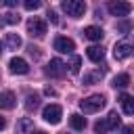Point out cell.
<instances>
[{"instance_id":"obj_1","label":"cell","mask_w":134,"mask_h":134,"mask_svg":"<svg viewBox=\"0 0 134 134\" xmlns=\"http://www.w3.org/2000/svg\"><path fill=\"white\" fill-rule=\"evenodd\" d=\"M103 107H105V96H103V94H92V96L80 100V109H82L84 113H96V111H100Z\"/></svg>"},{"instance_id":"obj_2","label":"cell","mask_w":134,"mask_h":134,"mask_svg":"<svg viewBox=\"0 0 134 134\" xmlns=\"http://www.w3.org/2000/svg\"><path fill=\"white\" fill-rule=\"evenodd\" d=\"M61 8L69 15V17H82L86 13V4L82 0H63L61 2Z\"/></svg>"},{"instance_id":"obj_3","label":"cell","mask_w":134,"mask_h":134,"mask_svg":"<svg viewBox=\"0 0 134 134\" xmlns=\"http://www.w3.org/2000/svg\"><path fill=\"white\" fill-rule=\"evenodd\" d=\"M27 31H29L31 38H44V34H46V23H44L42 19H38V17H31V19L27 21Z\"/></svg>"},{"instance_id":"obj_4","label":"cell","mask_w":134,"mask_h":134,"mask_svg":"<svg viewBox=\"0 0 134 134\" xmlns=\"http://www.w3.org/2000/svg\"><path fill=\"white\" fill-rule=\"evenodd\" d=\"M61 115H63V109H61L59 105H48V107H44V111H42V117H44L48 124H59V121H61Z\"/></svg>"},{"instance_id":"obj_5","label":"cell","mask_w":134,"mask_h":134,"mask_svg":"<svg viewBox=\"0 0 134 134\" xmlns=\"http://www.w3.org/2000/svg\"><path fill=\"white\" fill-rule=\"evenodd\" d=\"M109 13L113 17H126L130 10H132V4L130 2H109Z\"/></svg>"},{"instance_id":"obj_6","label":"cell","mask_w":134,"mask_h":134,"mask_svg":"<svg viewBox=\"0 0 134 134\" xmlns=\"http://www.w3.org/2000/svg\"><path fill=\"white\" fill-rule=\"evenodd\" d=\"M73 48H75L73 40H69V38H65V36H57V38H54V50L65 52V54H71Z\"/></svg>"},{"instance_id":"obj_7","label":"cell","mask_w":134,"mask_h":134,"mask_svg":"<svg viewBox=\"0 0 134 134\" xmlns=\"http://www.w3.org/2000/svg\"><path fill=\"white\" fill-rule=\"evenodd\" d=\"M65 73V63L61 61V59H50V63H48V67H46V75H50V77H61Z\"/></svg>"},{"instance_id":"obj_8","label":"cell","mask_w":134,"mask_h":134,"mask_svg":"<svg viewBox=\"0 0 134 134\" xmlns=\"http://www.w3.org/2000/svg\"><path fill=\"white\" fill-rule=\"evenodd\" d=\"M8 67H10V71H13V73H19V75H23V73H27V71H29L27 61H25V59H21V57H13V59H10V63H8Z\"/></svg>"},{"instance_id":"obj_9","label":"cell","mask_w":134,"mask_h":134,"mask_svg":"<svg viewBox=\"0 0 134 134\" xmlns=\"http://www.w3.org/2000/svg\"><path fill=\"white\" fill-rule=\"evenodd\" d=\"M132 50H134V46H132V44H128V42H119V44H115L113 54H115V59H117V61H121V59L130 57V54H132Z\"/></svg>"},{"instance_id":"obj_10","label":"cell","mask_w":134,"mask_h":134,"mask_svg":"<svg viewBox=\"0 0 134 134\" xmlns=\"http://www.w3.org/2000/svg\"><path fill=\"white\" fill-rule=\"evenodd\" d=\"M86 54H88V59H90L92 63H100V61L105 59L103 46H90V48H86Z\"/></svg>"},{"instance_id":"obj_11","label":"cell","mask_w":134,"mask_h":134,"mask_svg":"<svg viewBox=\"0 0 134 134\" xmlns=\"http://www.w3.org/2000/svg\"><path fill=\"white\" fill-rule=\"evenodd\" d=\"M15 103H17V98H15L13 92H8V90L0 92V109H13Z\"/></svg>"},{"instance_id":"obj_12","label":"cell","mask_w":134,"mask_h":134,"mask_svg":"<svg viewBox=\"0 0 134 134\" xmlns=\"http://www.w3.org/2000/svg\"><path fill=\"white\" fill-rule=\"evenodd\" d=\"M84 36H86L88 40H92V42H96V40H103V36H105V31H103L100 27H96V25H88V27L84 29Z\"/></svg>"},{"instance_id":"obj_13","label":"cell","mask_w":134,"mask_h":134,"mask_svg":"<svg viewBox=\"0 0 134 134\" xmlns=\"http://www.w3.org/2000/svg\"><path fill=\"white\" fill-rule=\"evenodd\" d=\"M17 132L19 134H34V121L29 117H21L17 121Z\"/></svg>"},{"instance_id":"obj_14","label":"cell","mask_w":134,"mask_h":134,"mask_svg":"<svg viewBox=\"0 0 134 134\" xmlns=\"http://www.w3.org/2000/svg\"><path fill=\"white\" fill-rule=\"evenodd\" d=\"M119 103H121V109H124V113H128V115H134V98H132L130 94H121V96H119Z\"/></svg>"},{"instance_id":"obj_15","label":"cell","mask_w":134,"mask_h":134,"mask_svg":"<svg viewBox=\"0 0 134 134\" xmlns=\"http://www.w3.org/2000/svg\"><path fill=\"white\" fill-rule=\"evenodd\" d=\"M103 75H105V71H103V69L88 71V73H84V84H96V82H100V80H103Z\"/></svg>"},{"instance_id":"obj_16","label":"cell","mask_w":134,"mask_h":134,"mask_svg":"<svg viewBox=\"0 0 134 134\" xmlns=\"http://www.w3.org/2000/svg\"><path fill=\"white\" fill-rule=\"evenodd\" d=\"M69 124H71L73 130H84V128H86V117H82L80 113H73V115L69 117Z\"/></svg>"},{"instance_id":"obj_17","label":"cell","mask_w":134,"mask_h":134,"mask_svg":"<svg viewBox=\"0 0 134 134\" xmlns=\"http://www.w3.org/2000/svg\"><path fill=\"white\" fill-rule=\"evenodd\" d=\"M113 86H115V88H126V86H130V75H128V73L115 75V77H113Z\"/></svg>"},{"instance_id":"obj_18","label":"cell","mask_w":134,"mask_h":134,"mask_svg":"<svg viewBox=\"0 0 134 134\" xmlns=\"http://www.w3.org/2000/svg\"><path fill=\"white\" fill-rule=\"evenodd\" d=\"M6 46H8L10 50H17V48L21 46V38H19L17 34H6Z\"/></svg>"},{"instance_id":"obj_19","label":"cell","mask_w":134,"mask_h":134,"mask_svg":"<svg viewBox=\"0 0 134 134\" xmlns=\"http://www.w3.org/2000/svg\"><path fill=\"white\" fill-rule=\"evenodd\" d=\"M119 121H121V119H119V115H117L115 111H113V113H109V115H107V119H105L107 130H115V128L119 126Z\"/></svg>"},{"instance_id":"obj_20","label":"cell","mask_w":134,"mask_h":134,"mask_svg":"<svg viewBox=\"0 0 134 134\" xmlns=\"http://www.w3.org/2000/svg\"><path fill=\"white\" fill-rule=\"evenodd\" d=\"M38 105H40V96L38 94H29L27 100H25V107L31 111V109H38Z\"/></svg>"},{"instance_id":"obj_21","label":"cell","mask_w":134,"mask_h":134,"mask_svg":"<svg viewBox=\"0 0 134 134\" xmlns=\"http://www.w3.org/2000/svg\"><path fill=\"white\" fill-rule=\"evenodd\" d=\"M80 65H82V59H80V57H71L69 71H71V73H80Z\"/></svg>"},{"instance_id":"obj_22","label":"cell","mask_w":134,"mask_h":134,"mask_svg":"<svg viewBox=\"0 0 134 134\" xmlns=\"http://www.w3.org/2000/svg\"><path fill=\"white\" fill-rule=\"evenodd\" d=\"M27 10H38L40 6H42V2L40 0H25V4H23Z\"/></svg>"},{"instance_id":"obj_23","label":"cell","mask_w":134,"mask_h":134,"mask_svg":"<svg viewBox=\"0 0 134 134\" xmlns=\"http://www.w3.org/2000/svg\"><path fill=\"white\" fill-rule=\"evenodd\" d=\"M4 21H6L8 25H15V23H19V15H17V13H6V15H4Z\"/></svg>"},{"instance_id":"obj_24","label":"cell","mask_w":134,"mask_h":134,"mask_svg":"<svg viewBox=\"0 0 134 134\" xmlns=\"http://www.w3.org/2000/svg\"><path fill=\"white\" fill-rule=\"evenodd\" d=\"M132 29V23L130 21H121V23H117V31H121V34H128Z\"/></svg>"},{"instance_id":"obj_25","label":"cell","mask_w":134,"mask_h":134,"mask_svg":"<svg viewBox=\"0 0 134 134\" xmlns=\"http://www.w3.org/2000/svg\"><path fill=\"white\" fill-rule=\"evenodd\" d=\"M94 130H96L98 134H103V132H107V124H105V121H96V124H94Z\"/></svg>"},{"instance_id":"obj_26","label":"cell","mask_w":134,"mask_h":134,"mask_svg":"<svg viewBox=\"0 0 134 134\" xmlns=\"http://www.w3.org/2000/svg\"><path fill=\"white\" fill-rule=\"evenodd\" d=\"M46 17H48L52 23H59V17H57V13H54L52 8H48V15H46Z\"/></svg>"},{"instance_id":"obj_27","label":"cell","mask_w":134,"mask_h":134,"mask_svg":"<svg viewBox=\"0 0 134 134\" xmlns=\"http://www.w3.org/2000/svg\"><path fill=\"white\" fill-rule=\"evenodd\" d=\"M121 134H134V128L132 126H124L121 128Z\"/></svg>"},{"instance_id":"obj_28","label":"cell","mask_w":134,"mask_h":134,"mask_svg":"<svg viewBox=\"0 0 134 134\" xmlns=\"http://www.w3.org/2000/svg\"><path fill=\"white\" fill-rule=\"evenodd\" d=\"M4 6H8V8H13V6H17V0H6V2H4Z\"/></svg>"},{"instance_id":"obj_29","label":"cell","mask_w":134,"mask_h":134,"mask_svg":"<svg viewBox=\"0 0 134 134\" xmlns=\"http://www.w3.org/2000/svg\"><path fill=\"white\" fill-rule=\"evenodd\" d=\"M44 92H46V94H48V96H54V94H57V92H54V88H50V86H48V88H46V90H44Z\"/></svg>"},{"instance_id":"obj_30","label":"cell","mask_w":134,"mask_h":134,"mask_svg":"<svg viewBox=\"0 0 134 134\" xmlns=\"http://www.w3.org/2000/svg\"><path fill=\"white\" fill-rule=\"evenodd\" d=\"M4 126H6V119H4V117H0V130H4Z\"/></svg>"},{"instance_id":"obj_31","label":"cell","mask_w":134,"mask_h":134,"mask_svg":"<svg viewBox=\"0 0 134 134\" xmlns=\"http://www.w3.org/2000/svg\"><path fill=\"white\" fill-rule=\"evenodd\" d=\"M34 134H46V132H42V130H38V132H34Z\"/></svg>"},{"instance_id":"obj_32","label":"cell","mask_w":134,"mask_h":134,"mask_svg":"<svg viewBox=\"0 0 134 134\" xmlns=\"http://www.w3.org/2000/svg\"><path fill=\"white\" fill-rule=\"evenodd\" d=\"M0 52H2V44H0Z\"/></svg>"}]
</instances>
